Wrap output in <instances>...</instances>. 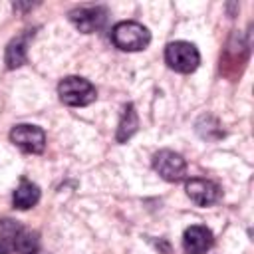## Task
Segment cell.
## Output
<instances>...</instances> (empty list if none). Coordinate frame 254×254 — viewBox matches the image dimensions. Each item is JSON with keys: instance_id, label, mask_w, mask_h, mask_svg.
<instances>
[{"instance_id": "7c38bea8", "label": "cell", "mask_w": 254, "mask_h": 254, "mask_svg": "<svg viewBox=\"0 0 254 254\" xmlns=\"http://www.w3.org/2000/svg\"><path fill=\"white\" fill-rule=\"evenodd\" d=\"M20 230L22 226L14 220L0 222V254H12L16 250V236Z\"/></svg>"}, {"instance_id": "30bf717a", "label": "cell", "mask_w": 254, "mask_h": 254, "mask_svg": "<svg viewBox=\"0 0 254 254\" xmlns=\"http://www.w3.org/2000/svg\"><path fill=\"white\" fill-rule=\"evenodd\" d=\"M40 200V187L28 179H20L16 190H14V196H12V204L14 208L18 210H28L32 208L34 204H38Z\"/></svg>"}, {"instance_id": "8fae6325", "label": "cell", "mask_w": 254, "mask_h": 254, "mask_svg": "<svg viewBox=\"0 0 254 254\" xmlns=\"http://www.w3.org/2000/svg\"><path fill=\"white\" fill-rule=\"evenodd\" d=\"M137 127H139V117H137L135 105L127 103L123 107V113H121V119H119V125H117V133H115L117 143H127L137 133Z\"/></svg>"}, {"instance_id": "5b68a950", "label": "cell", "mask_w": 254, "mask_h": 254, "mask_svg": "<svg viewBox=\"0 0 254 254\" xmlns=\"http://www.w3.org/2000/svg\"><path fill=\"white\" fill-rule=\"evenodd\" d=\"M10 141L22 149L24 153H32L38 155L44 151L46 147V133L42 127L38 125H30V123H20L16 127H12L10 131Z\"/></svg>"}, {"instance_id": "4fadbf2b", "label": "cell", "mask_w": 254, "mask_h": 254, "mask_svg": "<svg viewBox=\"0 0 254 254\" xmlns=\"http://www.w3.org/2000/svg\"><path fill=\"white\" fill-rule=\"evenodd\" d=\"M196 133L206 141H218L220 137H224V131H222L220 123L212 115H202L196 121Z\"/></svg>"}, {"instance_id": "9c48e42d", "label": "cell", "mask_w": 254, "mask_h": 254, "mask_svg": "<svg viewBox=\"0 0 254 254\" xmlns=\"http://www.w3.org/2000/svg\"><path fill=\"white\" fill-rule=\"evenodd\" d=\"M34 38V30H24L22 34H18L16 38H12L6 46V54H4V62L8 69H16L20 65L26 64V56H28V46L30 40Z\"/></svg>"}, {"instance_id": "52a82bcc", "label": "cell", "mask_w": 254, "mask_h": 254, "mask_svg": "<svg viewBox=\"0 0 254 254\" xmlns=\"http://www.w3.org/2000/svg\"><path fill=\"white\" fill-rule=\"evenodd\" d=\"M185 190H187L189 198L198 206H210V204L218 202L222 196V190L216 183H212L208 179H198V177L189 179L185 185Z\"/></svg>"}, {"instance_id": "8992f818", "label": "cell", "mask_w": 254, "mask_h": 254, "mask_svg": "<svg viewBox=\"0 0 254 254\" xmlns=\"http://www.w3.org/2000/svg\"><path fill=\"white\" fill-rule=\"evenodd\" d=\"M69 22L83 34H91L95 30H99L105 24L107 18V10L103 6H79L69 10L67 14Z\"/></svg>"}, {"instance_id": "5bb4252c", "label": "cell", "mask_w": 254, "mask_h": 254, "mask_svg": "<svg viewBox=\"0 0 254 254\" xmlns=\"http://www.w3.org/2000/svg\"><path fill=\"white\" fill-rule=\"evenodd\" d=\"M40 248V238H38V232L34 230H28V228H22L16 236V250L18 254H32Z\"/></svg>"}, {"instance_id": "7a4b0ae2", "label": "cell", "mask_w": 254, "mask_h": 254, "mask_svg": "<svg viewBox=\"0 0 254 254\" xmlns=\"http://www.w3.org/2000/svg\"><path fill=\"white\" fill-rule=\"evenodd\" d=\"M58 95L60 99L69 105V107H83L95 101L97 91L93 87L91 81H87L85 77L79 75H67L60 81L58 85Z\"/></svg>"}, {"instance_id": "ba28073f", "label": "cell", "mask_w": 254, "mask_h": 254, "mask_svg": "<svg viewBox=\"0 0 254 254\" xmlns=\"http://www.w3.org/2000/svg\"><path fill=\"white\" fill-rule=\"evenodd\" d=\"M214 236L202 224H192L183 234V250L187 254H204L212 248Z\"/></svg>"}, {"instance_id": "6da1fadb", "label": "cell", "mask_w": 254, "mask_h": 254, "mask_svg": "<svg viewBox=\"0 0 254 254\" xmlns=\"http://www.w3.org/2000/svg\"><path fill=\"white\" fill-rule=\"evenodd\" d=\"M111 40H113L115 48H119L123 52H139L149 46L151 32L139 22L125 20V22H119L113 26Z\"/></svg>"}, {"instance_id": "277c9868", "label": "cell", "mask_w": 254, "mask_h": 254, "mask_svg": "<svg viewBox=\"0 0 254 254\" xmlns=\"http://www.w3.org/2000/svg\"><path fill=\"white\" fill-rule=\"evenodd\" d=\"M153 169L159 173L161 179L169 183H179L187 175V161L171 149H161L153 157Z\"/></svg>"}, {"instance_id": "9a60e30c", "label": "cell", "mask_w": 254, "mask_h": 254, "mask_svg": "<svg viewBox=\"0 0 254 254\" xmlns=\"http://www.w3.org/2000/svg\"><path fill=\"white\" fill-rule=\"evenodd\" d=\"M32 254H46V252H44V250H40V248H38V250H36V252H32Z\"/></svg>"}, {"instance_id": "3957f363", "label": "cell", "mask_w": 254, "mask_h": 254, "mask_svg": "<svg viewBox=\"0 0 254 254\" xmlns=\"http://www.w3.org/2000/svg\"><path fill=\"white\" fill-rule=\"evenodd\" d=\"M165 62L171 69L179 73H192L200 64V54L190 42H171L165 48Z\"/></svg>"}]
</instances>
